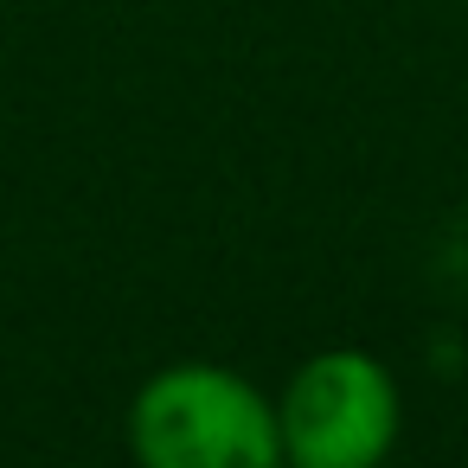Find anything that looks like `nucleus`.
<instances>
[{
	"label": "nucleus",
	"instance_id": "f257e3e1",
	"mask_svg": "<svg viewBox=\"0 0 468 468\" xmlns=\"http://www.w3.org/2000/svg\"><path fill=\"white\" fill-rule=\"evenodd\" d=\"M122 442L135 468H282L276 391L225 359L154 366L122 410Z\"/></svg>",
	"mask_w": 468,
	"mask_h": 468
},
{
	"label": "nucleus",
	"instance_id": "f03ea898",
	"mask_svg": "<svg viewBox=\"0 0 468 468\" xmlns=\"http://www.w3.org/2000/svg\"><path fill=\"white\" fill-rule=\"evenodd\" d=\"M282 468H385L404 436V385L366 346L308 353L276 391Z\"/></svg>",
	"mask_w": 468,
	"mask_h": 468
}]
</instances>
